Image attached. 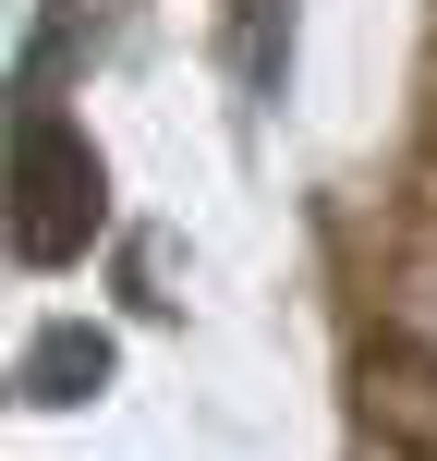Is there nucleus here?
<instances>
[{"instance_id": "f257e3e1", "label": "nucleus", "mask_w": 437, "mask_h": 461, "mask_svg": "<svg viewBox=\"0 0 437 461\" xmlns=\"http://www.w3.org/2000/svg\"><path fill=\"white\" fill-rule=\"evenodd\" d=\"M86 230H97V158H86V134L37 122L13 146V243L24 255H73Z\"/></svg>"}]
</instances>
